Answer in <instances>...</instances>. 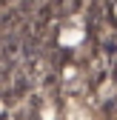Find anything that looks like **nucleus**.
Returning a JSON list of instances; mask_svg holds the SVG:
<instances>
[{
  "label": "nucleus",
  "mask_w": 117,
  "mask_h": 120,
  "mask_svg": "<svg viewBox=\"0 0 117 120\" xmlns=\"http://www.w3.org/2000/svg\"><path fill=\"white\" fill-rule=\"evenodd\" d=\"M111 74H114V80H117V57H114V63H111Z\"/></svg>",
  "instance_id": "1"
}]
</instances>
